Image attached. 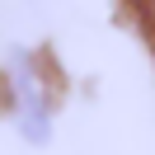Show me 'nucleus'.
I'll use <instances>...</instances> for the list:
<instances>
[{
  "mask_svg": "<svg viewBox=\"0 0 155 155\" xmlns=\"http://www.w3.org/2000/svg\"><path fill=\"white\" fill-rule=\"evenodd\" d=\"M14 94H19L24 136L42 141V136H47V99H42V89H38V75L28 71V61H14Z\"/></svg>",
  "mask_w": 155,
  "mask_h": 155,
  "instance_id": "f257e3e1",
  "label": "nucleus"
},
{
  "mask_svg": "<svg viewBox=\"0 0 155 155\" xmlns=\"http://www.w3.org/2000/svg\"><path fill=\"white\" fill-rule=\"evenodd\" d=\"M132 10H136V14H141V19L155 28V0H132Z\"/></svg>",
  "mask_w": 155,
  "mask_h": 155,
  "instance_id": "f03ea898",
  "label": "nucleus"
}]
</instances>
